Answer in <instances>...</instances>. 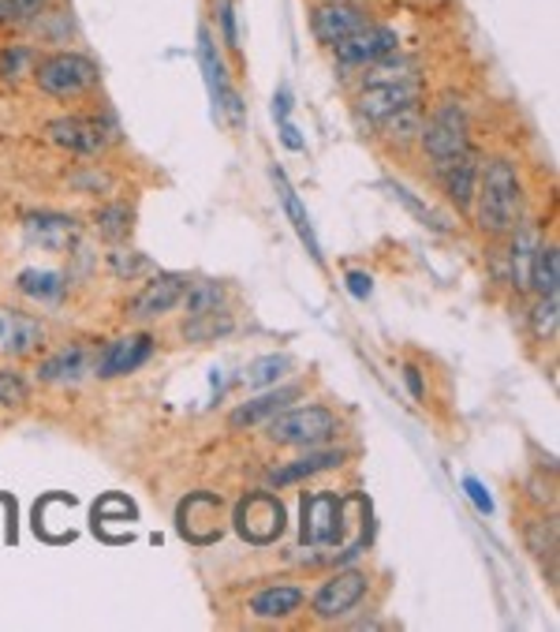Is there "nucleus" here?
Listing matches in <instances>:
<instances>
[{
	"instance_id": "obj_1",
	"label": "nucleus",
	"mask_w": 560,
	"mask_h": 632,
	"mask_svg": "<svg viewBox=\"0 0 560 632\" xmlns=\"http://www.w3.org/2000/svg\"><path fill=\"white\" fill-rule=\"evenodd\" d=\"M516 206H520V180L516 168L497 157L486 165L482 176V202H479V229L489 236L512 232L516 229Z\"/></svg>"
},
{
	"instance_id": "obj_2",
	"label": "nucleus",
	"mask_w": 560,
	"mask_h": 632,
	"mask_svg": "<svg viewBox=\"0 0 560 632\" xmlns=\"http://www.w3.org/2000/svg\"><path fill=\"white\" fill-rule=\"evenodd\" d=\"M101 72L90 56L82 53H53L34 64V83L49 98H79L98 87Z\"/></svg>"
},
{
	"instance_id": "obj_3",
	"label": "nucleus",
	"mask_w": 560,
	"mask_h": 632,
	"mask_svg": "<svg viewBox=\"0 0 560 632\" xmlns=\"http://www.w3.org/2000/svg\"><path fill=\"white\" fill-rule=\"evenodd\" d=\"M336 431H341V419H336L329 408H321V404H307V408H284L266 424L269 442L307 445V450H314V445H326Z\"/></svg>"
},
{
	"instance_id": "obj_4",
	"label": "nucleus",
	"mask_w": 560,
	"mask_h": 632,
	"mask_svg": "<svg viewBox=\"0 0 560 632\" xmlns=\"http://www.w3.org/2000/svg\"><path fill=\"white\" fill-rule=\"evenodd\" d=\"M419 98H422V75L419 72L385 75V79H367V87H362V94H359V109L367 121L381 124L407 105H419Z\"/></svg>"
},
{
	"instance_id": "obj_5",
	"label": "nucleus",
	"mask_w": 560,
	"mask_h": 632,
	"mask_svg": "<svg viewBox=\"0 0 560 632\" xmlns=\"http://www.w3.org/2000/svg\"><path fill=\"white\" fill-rule=\"evenodd\" d=\"M236 532L254 546L277 543L280 532H284V505L266 491L247 494V498L236 505Z\"/></svg>"
},
{
	"instance_id": "obj_6",
	"label": "nucleus",
	"mask_w": 560,
	"mask_h": 632,
	"mask_svg": "<svg viewBox=\"0 0 560 632\" xmlns=\"http://www.w3.org/2000/svg\"><path fill=\"white\" fill-rule=\"evenodd\" d=\"M422 147L434 162H448V157H460L463 150H471L467 142V116L456 101H445L427 124H422Z\"/></svg>"
},
{
	"instance_id": "obj_7",
	"label": "nucleus",
	"mask_w": 560,
	"mask_h": 632,
	"mask_svg": "<svg viewBox=\"0 0 560 632\" xmlns=\"http://www.w3.org/2000/svg\"><path fill=\"white\" fill-rule=\"evenodd\" d=\"M370 23V12L359 0H321L310 12V34L321 46H336V41L352 38Z\"/></svg>"
},
{
	"instance_id": "obj_8",
	"label": "nucleus",
	"mask_w": 560,
	"mask_h": 632,
	"mask_svg": "<svg viewBox=\"0 0 560 632\" xmlns=\"http://www.w3.org/2000/svg\"><path fill=\"white\" fill-rule=\"evenodd\" d=\"M396 46H400V34H396L393 27L367 23L359 34L336 41L333 49H336V64L341 67H370V64L385 61V56H393Z\"/></svg>"
},
{
	"instance_id": "obj_9",
	"label": "nucleus",
	"mask_w": 560,
	"mask_h": 632,
	"mask_svg": "<svg viewBox=\"0 0 560 632\" xmlns=\"http://www.w3.org/2000/svg\"><path fill=\"white\" fill-rule=\"evenodd\" d=\"M176 528H180V535L194 546L217 543L220 539V498L209 491L187 494L180 502V509H176Z\"/></svg>"
},
{
	"instance_id": "obj_10",
	"label": "nucleus",
	"mask_w": 560,
	"mask_h": 632,
	"mask_svg": "<svg viewBox=\"0 0 560 632\" xmlns=\"http://www.w3.org/2000/svg\"><path fill=\"white\" fill-rule=\"evenodd\" d=\"M303 539L314 546L344 543V502L336 494H310V498H303Z\"/></svg>"
},
{
	"instance_id": "obj_11",
	"label": "nucleus",
	"mask_w": 560,
	"mask_h": 632,
	"mask_svg": "<svg viewBox=\"0 0 560 632\" xmlns=\"http://www.w3.org/2000/svg\"><path fill=\"white\" fill-rule=\"evenodd\" d=\"M150 356H154V337H150V333L116 337V341H109L105 352L93 359V375H98V378L131 375V370H139Z\"/></svg>"
},
{
	"instance_id": "obj_12",
	"label": "nucleus",
	"mask_w": 560,
	"mask_h": 632,
	"mask_svg": "<svg viewBox=\"0 0 560 632\" xmlns=\"http://www.w3.org/2000/svg\"><path fill=\"white\" fill-rule=\"evenodd\" d=\"M367 595V577L362 572H336L333 580H326V584L318 587V595H314V614H318L321 621H336L344 618V614H352L359 599Z\"/></svg>"
},
{
	"instance_id": "obj_13",
	"label": "nucleus",
	"mask_w": 560,
	"mask_h": 632,
	"mask_svg": "<svg viewBox=\"0 0 560 632\" xmlns=\"http://www.w3.org/2000/svg\"><path fill=\"white\" fill-rule=\"evenodd\" d=\"M46 131L61 150H67V154H82V157L101 154L109 142L105 128H101L93 116H56V121H49Z\"/></svg>"
},
{
	"instance_id": "obj_14",
	"label": "nucleus",
	"mask_w": 560,
	"mask_h": 632,
	"mask_svg": "<svg viewBox=\"0 0 560 632\" xmlns=\"http://www.w3.org/2000/svg\"><path fill=\"white\" fill-rule=\"evenodd\" d=\"M199 61H202V72H206V87H209V98H214V109L217 113H228L232 121H240L243 116L240 98H236V90L228 87L225 64H220V56H217V41L206 27L199 30Z\"/></svg>"
},
{
	"instance_id": "obj_15",
	"label": "nucleus",
	"mask_w": 560,
	"mask_h": 632,
	"mask_svg": "<svg viewBox=\"0 0 560 632\" xmlns=\"http://www.w3.org/2000/svg\"><path fill=\"white\" fill-rule=\"evenodd\" d=\"M187 292V277L183 274H157L139 296L131 300V315L135 318H157L165 311H173L176 303L183 300Z\"/></svg>"
},
{
	"instance_id": "obj_16",
	"label": "nucleus",
	"mask_w": 560,
	"mask_h": 632,
	"mask_svg": "<svg viewBox=\"0 0 560 632\" xmlns=\"http://www.w3.org/2000/svg\"><path fill=\"white\" fill-rule=\"evenodd\" d=\"M295 397H300V385H280V390L262 393V397L240 404V408L228 416V427H236V431H243V427H247V431H251V427L269 424V419H273L277 412H284Z\"/></svg>"
},
{
	"instance_id": "obj_17",
	"label": "nucleus",
	"mask_w": 560,
	"mask_h": 632,
	"mask_svg": "<svg viewBox=\"0 0 560 632\" xmlns=\"http://www.w3.org/2000/svg\"><path fill=\"white\" fill-rule=\"evenodd\" d=\"M93 349L90 344H67L56 356H49L46 364H41V382H53V385H72L79 382V378H87L93 370Z\"/></svg>"
},
{
	"instance_id": "obj_18",
	"label": "nucleus",
	"mask_w": 560,
	"mask_h": 632,
	"mask_svg": "<svg viewBox=\"0 0 560 632\" xmlns=\"http://www.w3.org/2000/svg\"><path fill=\"white\" fill-rule=\"evenodd\" d=\"M437 176L445 184V191L456 199V206H467L474 195V184H479V154L474 150H463L460 157H448V162H437Z\"/></svg>"
},
{
	"instance_id": "obj_19",
	"label": "nucleus",
	"mask_w": 560,
	"mask_h": 632,
	"mask_svg": "<svg viewBox=\"0 0 560 632\" xmlns=\"http://www.w3.org/2000/svg\"><path fill=\"white\" fill-rule=\"evenodd\" d=\"M27 236L46 251H64L79 240V225H75L72 217H61V214H30Z\"/></svg>"
},
{
	"instance_id": "obj_20",
	"label": "nucleus",
	"mask_w": 560,
	"mask_h": 632,
	"mask_svg": "<svg viewBox=\"0 0 560 632\" xmlns=\"http://www.w3.org/2000/svg\"><path fill=\"white\" fill-rule=\"evenodd\" d=\"M273 184H277V195H280V202H284V214L292 217L295 232H300V240L307 243L310 258H314V263L321 266V243H318V236H314V225H310L307 210H303L300 195H295V188H292V184H288V176L280 173V168H273Z\"/></svg>"
},
{
	"instance_id": "obj_21",
	"label": "nucleus",
	"mask_w": 560,
	"mask_h": 632,
	"mask_svg": "<svg viewBox=\"0 0 560 632\" xmlns=\"http://www.w3.org/2000/svg\"><path fill=\"white\" fill-rule=\"evenodd\" d=\"M344 465V450H318V453H307V457L292 460V465L277 468L273 476H269V483L273 486H288V483H300V479L307 476H318V471H329Z\"/></svg>"
},
{
	"instance_id": "obj_22",
	"label": "nucleus",
	"mask_w": 560,
	"mask_h": 632,
	"mask_svg": "<svg viewBox=\"0 0 560 632\" xmlns=\"http://www.w3.org/2000/svg\"><path fill=\"white\" fill-rule=\"evenodd\" d=\"M303 606V592L292 584H277V587H266L251 599V614L262 621H273V618H288Z\"/></svg>"
},
{
	"instance_id": "obj_23",
	"label": "nucleus",
	"mask_w": 560,
	"mask_h": 632,
	"mask_svg": "<svg viewBox=\"0 0 560 632\" xmlns=\"http://www.w3.org/2000/svg\"><path fill=\"white\" fill-rule=\"evenodd\" d=\"M38 341H41L38 318L20 315V311H4V337H0V344H4L12 356H23V352L38 349Z\"/></svg>"
},
{
	"instance_id": "obj_24",
	"label": "nucleus",
	"mask_w": 560,
	"mask_h": 632,
	"mask_svg": "<svg viewBox=\"0 0 560 632\" xmlns=\"http://www.w3.org/2000/svg\"><path fill=\"white\" fill-rule=\"evenodd\" d=\"M557 281H560V255L557 248L549 243V248H538L531 258V285L542 292V296H549V292H557Z\"/></svg>"
},
{
	"instance_id": "obj_25",
	"label": "nucleus",
	"mask_w": 560,
	"mask_h": 632,
	"mask_svg": "<svg viewBox=\"0 0 560 632\" xmlns=\"http://www.w3.org/2000/svg\"><path fill=\"white\" fill-rule=\"evenodd\" d=\"M20 292H27L34 300H56L64 292V274H56V269H23Z\"/></svg>"
},
{
	"instance_id": "obj_26",
	"label": "nucleus",
	"mask_w": 560,
	"mask_h": 632,
	"mask_svg": "<svg viewBox=\"0 0 560 632\" xmlns=\"http://www.w3.org/2000/svg\"><path fill=\"white\" fill-rule=\"evenodd\" d=\"M187 315L191 318H202V315H214L225 303V289L217 281H199V285H187Z\"/></svg>"
},
{
	"instance_id": "obj_27",
	"label": "nucleus",
	"mask_w": 560,
	"mask_h": 632,
	"mask_svg": "<svg viewBox=\"0 0 560 632\" xmlns=\"http://www.w3.org/2000/svg\"><path fill=\"white\" fill-rule=\"evenodd\" d=\"M288 370H292V359L288 356H262L243 370V382H247L251 390H258V385H269V382H277V378H284Z\"/></svg>"
},
{
	"instance_id": "obj_28",
	"label": "nucleus",
	"mask_w": 560,
	"mask_h": 632,
	"mask_svg": "<svg viewBox=\"0 0 560 632\" xmlns=\"http://www.w3.org/2000/svg\"><path fill=\"white\" fill-rule=\"evenodd\" d=\"M34 64H38V56H34L30 46H8L0 53V79L20 83L23 75H34Z\"/></svg>"
},
{
	"instance_id": "obj_29",
	"label": "nucleus",
	"mask_w": 560,
	"mask_h": 632,
	"mask_svg": "<svg viewBox=\"0 0 560 632\" xmlns=\"http://www.w3.org/2000/svg\"><path fill=\"white\" fill-rule=\"evenodd\" d=\"M381 124H385V131H389V139H393V142H411V139H419V135H422L419 105H407V109L393 113L389 121H381Z\"/></svg>"
},
{
	"instance_id": "obj_30",
	"label": "nucleus",
	"mask_w": 560,
	"mask_h": 632,
	"mask_svg": "<svg viewBox=\"0 0 560 632\" xmlns=\"http://www.w3.org/2000/svg\"><path fill=\"white\" fill-rule=\"evenodd\" d=\"M46 15V0H0V27H23Z\"/></svg>"
},
{
	"instance_id": "obj_31",
	"label": "nucleus",
	"mask_w": 560,
	"mask_h": 632,
	"mask_svg": "<svg viewBox=\"0 0 560 632\" xmlns=\"http://www.w3.org/2000/svg\"><path fill=\"white\" fill-rule=\"evenodd\" d=\"M98 232L105 236V240H124V236L131 232V210L127 206H105L98 214Z\"/></svg>"
},
{
	"instance_id": "obj_32",
	"label": "nucleus",
	"mask_w": 560,
	"mask_h": 632,
	"mask_svg": "<svg viewBox=\"0 0 560 632\" xmlns=\"http://www.w3.org/2000/svg\"><path fill=\"white\" fill-rule=\"evenodd\" d=\"M527 543H531V551L538 554H549L553 558L557 554V524L553 520H531L527 524Z\"/></svg>"
},
{
	"instance_id": "obj_33",
	"label": "nucleus",
	"mask_w": 560,
	"mask_h": 632,
	"mask_svg": "<svg viewBox=\"0 0 560 632\" xmlns=\"http://www.w3.org/2000/svg\"><path fill=\"white\" fill-rule=\"evenodd\" d=\"M531 258H534V243L531 236H516V248H512V277L520 289L531 285Z\"/></svg>"
},
{
	"instance_id": "obj_34",
	"label": "nucleus",
	"mask_w": 560,
	"mask_h": 632,
	"mask_svg": "<svg viewBox=\"0 0 560 632\" xmlns=\"http://www.w3.org/2000/svg\"><path fill=\"white\" fill-rule=\"evenodd\" d=\"M93 520H98V524H109V520H135V505L120 498V494H109L105 502L93 505Z\"/></svg>"
},
{
	"instance_id": "obj_35",
	"label": "nucleus",
	"mask_w": 560,
	"mask_h": 632,
	"mask_svg": "<svg viewBox=\"0 0 560 632\" xmlns=\"http://www.w3.org/2000/svg\"><path fill=\"white\" fill-rule=\"evenodd\" d=\"M389 191H393V195H396V199H400V202H404V206H407V210H411V214H415V217H419V222H422V225H430V229H434V232H448V225H445V222H441V217L434 214V210H430V206H422V202H419V199H415V195H407V191L400 188V184H389Z\"/></svg>"
},
{
	"instance_id": "obj_36",
	"label": "nucleus",
	"mask_w": 560,
	"mask_h": 632,
	"mask_svg": "<svg viewBox=\"0 0 560 632\" xmlns=\"http://www.w3.org/2000/svg\"><path fill=\"white\" fill-rule=\"evenodd\" d=\"M214 12L220 23V38L228 49H240V27H236V4L232 0H214Z\"/></svg>"
},
{
	"instance_id": "obj_37",
	"label": "nucleus",
	"mask_w": 560,
	"mask_h": 632,
	"mask_svg": "<svg viewBox=\"0 0 560 632\" xmlns=\"http://www.w3.org/2000/svg\"><path fill=\"white\" fill-rule=\"evenodd\" d=\"M534 333H538L542 341H549V337L557 333V292L542 296L538 311H534Z\"/></svg>"
},
{
	"instance_id": "obj_38",
	"label": "nucleus",
	"mask_w": 560,
	"mask_h": 632,
	"mask_svg": "<svg viewBox=\"0 0 560 632\" xmlns=\"http://www.w3.org/2000/svg\"><path fill=\"white\" fill-rule=\"evenodd\" d=\"M27 401V382L15 370H0V408H15Z\"/></svg>"
},
{
	"instance_id": "obj_39",
	"label": "nucleus",
	"mask_w": 560,
	"mask_h": 632,
	"mask_svg": "<svg viewBox=\"0 0 560 632\" xmlns=\"http://www.w3.org/2000/svg\"><path fill=\"white\" fill-rule=\"evenodd\" d=\"M347 292H352L355 300H370V292H373V277L370 274H362V269H347Z\"/></svg>"
},
{
	"instance_id": "obj_40",
	"label": "nucleus",
	"mask_w": 560,
	"mask_h": 632,
	"mask_svg": "<svg viewBox=\"0 0 560 632\" xmlns=\"http://www.w3.org/2000/svg\"><path fill=\"white\" fill-rule=\"evenodd\" d=\"M463 491H467V498L479 505V513H494V498H489V491H486V486H482L474 476H467V479H463Z\"/></svg>"
},
{
	"instance_id": "obj_41",
	"label": "nucleus",
	"mask_w": 560,
	"mask_h": 632,
	"mask_svg": "<svg viewBox=\"0 0 560 632\" xmlns=\"http://www.w3.org/2000/svg\"><path fill=\"white\" fill-rule=\"evenodd\" d=\"M113 269H116V274H127V277H131V274H139V269H147V258H135L131 255V251H127V255H124V251H113Z\"/></svg>"
},
{
	"instance_id": "obj_42",
	"label": "nucleus",
	"mask_w": 560,
	"mask_h": 632,
	"mask_svg": "<svg viewBox=\"0 0 560 632\" xmlns=\"http://www.w3.org/2000/svg\"><path fill=\"white\" fill-rule=\"evenodd\" d=\"M288 113H292V94H288V87H280L277 94H273V116H277V124L288 121Z\"/></svg>"
},
{
	"instance_id": "obj_43",
	"label": "nucleus",
	"mask_w": 560,
	"mask_h": 632,
	"mask_svg": "<svg viewBox=\"0 0 560 632\" xmlns=\"http://www.w3.org/2000/svg\"><path fill=\"white\" fill-rule=\"evenodd\" d=\"M280 139H284L288 150H303V139H300V131H295L292 121H280Z\"/></svg>"
},
{
	"instance_id": "obj_44",
	"label": "nucleus",
	"mask_w": 560,
	"mask_h": 632,
	"mask_svg": "<svg viewBox=\"0 0 560 632\" xmlns=\"http://www.w3.org/2000/svg\"><path fill=\"white\" fill-rule=\"evenodd\" d=\"M404 378H407V385H411V397H415V401H422V397H427V393H422V378H419V367H415V364H407V367H404Z\"/></svg>"
},
{
	"instance_id": "obj_45",
	"label": "nucleus",
	"mask_w": 560,
	"mask_h": 632,
	"mask_svg": "<svg viewBox=\"0 0 560 632\" xmlns=\"http://www.w3.org/2000/svg\"><path fill=\"white\" fill-rule=\"evenodd\" d=\"M0 337H4V311H0Z\"/></svg>"
}]
</instances>
